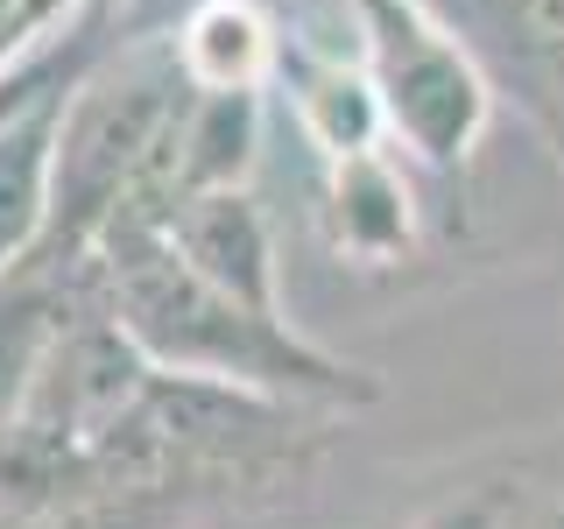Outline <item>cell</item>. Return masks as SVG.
<instances>
[{
    "label": "cell",
    "mask_w": 564,
    "mask_h": 529,
    "mask_svg": "<svg viewBox=\"0 0 564 529\" xmlns=\"http://www.w3.org/2000/svg\"><path fill=\"white\" fill-rule=\"evenodd\" d=\"M191 99L184 57L170 43H134L128 57L93 64L64 99V128H57V184H50V226L35 240V255L22 269L35 276H70L85 255L99 247L113 205L128 198V184L141 163L155 155V141L170 134L176 106Z\"/></svg>",
    "instance_id": "cell-2"
},
{
    "label": "cell",
    "mask_w": 564,
    "mask_h": 529,
    "mask_svg": "<svg viewBox=\"0 0 564 529\" xmlns=\"http://www.w3.org/2000/svg\"><path fill=\"white\" fill-rule=\"evenodd\" d=\"M70 8H85V0H22V35H35L43 22H57V14H70Z\"/></svg>",
    "instance_id": "cell-10"
},
{
    "label": "cell",
    "mask_w": 564,
    "mask_h": 529,
    "mask_svg": "<svg viewBox=\"0 0 564 529\" xmlns=\"http://www.w3.org/2000/svg\"><path fill=\"white\" fill-rule=\"evenodd\" d=\"M254 149H261V93H198V85H191V106H184V198L191 191L247 184V176H254Z\"/></svg>",
    "instance_id": "cell-8"
},
{
    "label": "cell",
    "mask_w": 564,
    "mask_h": 529,
    "mask_svg": "<svg viewBox=\"0 0 564 529\" xmlns=\"http://www.w3.org/2000/svg\"><path fill=\"white\" fill-rule=\"evenodd\" d=\"M64 93L35 99L0 128V276H14L35 255L50 226V184H57V128H64Z\"/></svg>",
    "instance_id": "cell-6"
},
{
    "label": "cell",
    "mask_w": 564,
    "mask_h": 529,
    "mask_svg": "<svg viewBox=\"0 0 564 529\" xmlns=\"http://www.w3.org/2000/svg\"><path fill=\"white\" fill-rule=\"evenodd\" d=\"M170 247L191 261L205 282H219L226 296H240L247 311L282 317V290H275V234L261 219V205L247 198V184L234 191H191L170 212Z\"/></svg>",
    "instance_id": "cell-4"
},
{
    "label": "cell",
    "mask_w": 564,
    "mask_h": 529,
    "mask_svg": "<svg viewBox=\"0 0 564 529\" xmlns=\"http://www.w3.org/2000/svg\"><path fill=\"white\" fill-rule=\"evenodd\" d=\"M176 57L198 93H261L282 64V29L254 0H198L176 29Z\"/></svg>",
    "instance_id": "cell-7"
},
{
    "label": "cell",
    "mask_w": 564,
    "mask_h": 529,
    "mask_svg": "<svg viewBox=\"0 0 564 529\" xmlns=\"http://www.w3.org/2000/svg\"><path fill=\"white\" fill-rule=\"evenodd\" d=\"M508 85V99L529 114V128L551 141V155L564 163V71H516V78H494Z\"/></svg>",
    "instance_id": "cell-9"
},
{
    "label": "cell",
    "mask_w": 564,
    "mask_h": 529,
    "mask_svg": "<svg viewBox=\"0 0 564 529\" xmlns=\"http://www.w3.org/2000/svg\"><path fill=\"white\" fill-rule=\"evenodd\" d=\"M536 529H564V501H557V508H551V516H543Z\"/></svg>",
    "instance_id": "cell-11"
},
{
    "label": "cell",
    "mask_w": 564,
    "mask_h": 529,
    "mask_svg": "<svg viewBox=\"0 0 564 529\" xmlns=\"http://www.w3.org/2000/svg\"><path fill=\"white\" fill-rule=\"evenodd\" d=\"M99 276H106V311L128 339L149 353L163 375H205V381H240L282 402L311 410H367L381 402V381L339 353L311 346L290 332V317L247 311L219 282H205L170 234H99Z\"/></svg>",
    "instance_id": "cell-1"
},
{
    "label": "cell",
    "mask_w": 564,
    "mask_h": 529,
    "mask_svg": "<svg viewBox=\"0 0 564 529\" xmlns=\"http://www.w3.org/2000/svg\"><path fill=\"white\" fill-rule=\"evenodd\" d=\"M325 234L332 255L352 261V269H395L416 247L410 176L381 155V141L352 155H325Z\"/></svg>",
    "instance_id": "cell-5"
},
{
    "label": "cell",
    "mask_w": 564,
    "mask_h": 529,
    "mask_svg": "<svg viewBox=\"0 0 564 529\" xmlns=\"http://www.w3.org/2000/svg\"><path fill=\"white\" fill-rule=\"evenodd\" d=\"M360 43L388 134L431 176H466L501 93L480 50L445 22L437 0H360Z\"/></svg>",
    "instance_id": "cell-3"
}]
</instances>
